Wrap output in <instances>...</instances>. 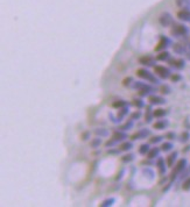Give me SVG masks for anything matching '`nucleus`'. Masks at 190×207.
Here are the masks:
<instances>
[{
    "instance_id": "obj_1",
    "label": "nucleus",
    "mask_w": 190,
    "mask_h": 207,
    "mask_svg": "<svg viewBox=\"0 0 190 207\" xmlns=\"http://www.w3.org/2000/svg\"><path fill=\"white\" fill-rule=\"evenodd\" d=\"M185 165H187V161L185 159H180L179 162H177V164H176V167H175V169H174L173 171H172V175H170V179L173 180L174 178L176 177V175H179L180 172H181L182 170L185 167Z\"/></svg>"
},
{
    "instance_id": "obj_2",
    "label": "nucleus",
    "mask_w": 190,
    "mask_h": 207,
    "mask_svg": "<svg viewBox=\"0 0 190 207\" xmlns=\"http://www.w3.org/2000/svg\"><path fill=\"white\" fill-rule=\"evenodd\" d=\"M154 72L156 73L159 77L161 78H168L170 76V71L169 69H167L166 66H162V65H157L154 68Z\"/></svg>"
},
{
    "instance_id": "obj_3",
    "label": "nucleus",
    "mask_w": 190,
    "mask_h": 207,
    "mask_svg": "<svg viewBox=\"0 0 190 207\" xmlns=\"http://www.w3.org/2000/svg\"><path fill=\"white\" fill-rule=\"evenodd\" d=\"M159 21H160V24H162L163 27H168V26L173 24L174 22L173 18H172V15L169 13H162L160 15V18H159Z\"/></svg>"
},
{
    "instance_id": "obj_4",
    "label": "nucleus",
    "mask_w": 190,
    "mask_h": 207,
    "mask_svg": "<svg viewBox=\"0 0 190 207\" xmlns=\"http://www.w3.org/2000/svg\"><path fill=\"white\" fill-rule=\"evenodd\" d=\"M188 33V28L183 24H174V28L172 29V34L176 36H182Z\"/></svg>"
},
{
    "instance_id": "obj_5",
    "label": "nucleus",
    "mask_w": 190,
    "mask_h": 207,
    "mask_svg": "<svg viewBox=\"0 0 190 207\" xmlns=\"http://www.w3.org/2000/svg\"><path fill=\"white\" fill-rule=\"evenodd\" d=\"M137 75H138L140 78L147 79V80H149V81H152V83H157V79H155V78L153 77V75H152L150 72L147 71V70L140 69V70H138V71H137Z\"/></svg>"
},
{
    "instance_id": "obj_6",
    "label": "nucleus",
    "mask_w": 190,
    "mask_h": 207,
    "mask_svg": "<svg viewBox=\"0 0 190 207\" xmlns=\"http://www.w3.org/2000/svg\"><path fill=\"white\" fill-rule=\"evenodd\" d=\"M177 18L183 21H190V11L188 9H182L177 13Z\"/></svg>"
},
{
    "instance_id": "obj_7",
    "label": "nucleus",
    "mask_w": 190,
    "mask_h": 207,
    "mask_svg": "<svg viewBox=\"0 0 190 207\" xmlns=\"http://www.w3.org/2000/svg\"><path fill=\"white\" fill-rule=\"evenodd\" d=\"M139 62H140L142 65H148V66H150V65L154 64V58L150 57V56H142V57H140Z\"/></svg>"
},
{
    "instance_id": "obj_8",
    "label": "nucleus",
    "mask_w": 190,
    "mask_h": 207,
    "mask_svg": "<svg viewBox=\"0 0 190 207\" xmlns=\"http://www.w3.org/2000/svg\"><path fill=\"white\" fill-rule=\"evenodd\" d=\"M149 103L152 105H162L166 103V100L161 97H155V96H150L149 97Z\"/></svg>"
},
{
    "instance_id": "obj_9",
    "label": "nucleus",
    "mask_w": 190,
    "mask_h": 207,
    "mask_svg": "<svg viewBox=\"0 0 190 207\" xmlns=\"http://www.w3.org/2000/svg\"><path fill=\"white\" fill-rule=\"evenodd\" d=\"M176 4L179 7L183 8V9H188L190 7L189 0H176Z\"/></svg>"
},
{
    "instance_id": "obj_10",
    "label": "nucleus",
    "mask_w": 190,
    "mask_h": 207,
    "mask_svg": "<svg viewBox=\"0 0 190 207\" xmlns=\"http://www.w3.org/2000/svg\"><path fill=\"white\" fill-rule=\"evenodd\" d=\"M168 42H169V41L167 40V39L162 37V39L160 40V42H159V44H157L156 47H155V50H156V51H159V50H161V49L166 48V47H167V44H168Z\"/></svg>"
},
{
    "instance_id": "obj_11",
    "label": "nucleus",
    "mask_w": 190,
    "mask_h": 207,
    "mask_svg": "<svg viewBox=\"0 0 190 207\" xmlns=\"http://www.w3.org/2000/svg\"><path fill=\"white\" fill-rule=\"evenodd\" d=\"M176 157H177V152L176 151L173 152V154H170V155L167 157V165H168V167H172L174 164V161L176 159Z\"/></svg>"
},
{
    "instance_id": "obj_12",
    "label": "nucleus",
    "mask_w": 190,
    "mask_h": 207,
    "mask_svg": "<svg viewBox=\"0 0 190 207\" xmlns=\"http://www.w3.org/2000/svg\"><path fill=\"white\" fill-rule=\"evenodd\" d=\"M172 65L176 69H182L184 66V61L183 59H174L172 61Z\"/></svg>"
},
{
    "instance_id": "obj_13",
    "label": "nucleus",
    "mask_w": 190,
    "mask_h": 207,
    "mask_svg": "<svg viewBox=\"0 0 190 207\" xmlns=\"http://www.w3.org/2000/svg\"><path fill=\"white\" fill-rule=\"evenodd\" d=\"M166 114H167L166 110H162V108H157V110L153 112V115L156 116V118H162V116H165Z\"/></svg>"
},
{
    "instance_id": "obj_14",
    "label": "nucleus",
    "mask_w": 190,
    "mask_h": 207,
    "mask_svg": "<svg viewBox=\"0 0 190 207\" xmlns=\"http://www.w3.org/2000/svg\"><path fill=\"white\" fill-rule=\"evenodd\" d=\"M167 125H168L167 121H157L156 123H154L153 127L155 128V129H165Z\"/></svg>"
},
{
    "instance_id": "obj_15",
    "label": "nucleus",
    "mask_w": 190,
    "mask_h": 207,
    "mask_svg": "<svg viewBox=\"0 0 190 207\" xmlns=\"http://www.w3.org/2000/svg\"><path fill=\"white\" fill-rule=\"evenodd\" d=\"M157 155H159V149L157 148H153V149H150L147 152V157L148 158H154V157H156Z\"/></svg>"
},
{
    "instance_id": "obj_16",
    "label": "nucleus",
    "mask_w": 190,
    "mask_h": 207,
    "mask_svg": "<svg viewBox=\"0 0 190 207\" xmlns=\"http://www.w3.org/2000/svg\"><path fill=\"white\" fill-rule=\"evenodd\" d=\"M169 57H170L169 53L163 51V53H161L160 55L156 56V59H157V61H166V59H169Z\"/></svg>"
},
{
    "instance_id": "obj_17",
    "label": "nucleus",
    "mask_w": 190,
    "mask_h": 207,
    "mask_svg": "<svg viewBox=\"0 0 190 207\" xmlns=\"http://www.w3.org/2000/svg\"><path fill=\"white\" fill-rule=\"evenodd\" d=\"M157 167H159V171H160V174H163V172H165L166 167H165L163 159L162 158H159V161H157Z\"/></svg>"
},
{
    "instance_id": "obj_18",
    "label": "nucleus",
    "mask_w": 190,
    "mask_h": 207,
    "mask_svg": "<svg viewBox=\"0 0 190 207\" xmlns=\"http://www.w3.org/2000/svg\"><path fill=\"white\" fill-rule=\"evenodd\" d=\"M120 150H130L131 148H132V143L131 142H125V143H123V144H120Z\"/></svg>"
},
{
    "instance_id": "obj_19",
    "label": "nucleus",
    "mask_w": 190,
    "mask_h": 207,
    "mask_svg": "<svg viewBox=\"0 0 190 207\" xmlns=\"http://www.w3.org/2000/svg\"><path fill=\"white\" fill-rule=\"evenodd\" d=\"M160 92H161L162 94H168V93H170V88H169L168 85H162V86L160 88Z\"/></svg>"
},
{
    "instance_id": "obj_20",
    "label": "nucleus",
    "mask_w": 190,
    "mask_h": 207,
    "mask_svg": "<svg viewBox=\"0 0 190 207\" xmlns=\"http://www.w3.org/2000/svg\"><path fill=\"white\" fill-rule=\"evenodd\" d=\"M182 189H183L184 191H189L190 190V177L184 180V183H183V185H182Z\"/></svg>"
},
{
    "instance_id": "obj_21",
    "label": "nucleus",
    "mask_w": 190,
    "mask_h": 207,
    "mask_svg": "<svg viewBox=\"0 0 190 207\" xmlns=\"http://www.w3.org/2000/svg\"><path fill=\"white\" fill-rule=\"evenodd\" d=\"M161 148H162V150H163V151H168V150H170V149L173 148V144L172 143H163Z\"/></svg>"
},
{
    "instance_id": "obj_22",
    "label": "nucleus",
    "mask_w": 190,
    "mask_h": 207,
    "mask_svg": "<svg viewBox=\"0 0 190 207\" xmlns=\"http://www.w3.org/2000/svg\"><path fill=\"white\" fill-rule=\"evenodd\" d=\"M147 151H148V145L147 144H142L140 147V149H139V152L140 154H147Z\"/></svg>"
},
{
    "instance_id": "obj_23",
    "label": "nucleus",
    "mask_w": 190,
    "mask_h": 207,
    "mask_svg": "<svg viewBox=\"0 0 190 207\" xmlns=\"http://www.w3.org/2000/svg\"><path fill=\"white\" fill-rule=\"evenodd\" d=\"M174 50H175V53H183V51H184L181 44H175V46H174Z\"/></svg>"
},
{
    "instance_id": "obj_24",
    "label": "nucleus",
    "mask_w": 190,
    "mask_h": 207,
    "mask_svg": "<svg viewBox=\"0 0 190 207\" xmlns=\"http://www.w3.org/2000/svg\"><path fill=\"white\" fill-rule=\"evenodd\" d=\"M161 140H162L161 136H154V137L150 139V143H157V142H160Z\"/></svg>"
},
{
    "instance_id": "obj_25",
    "label": "nucleus",
    "mask_w": 190,
    "mask_h": 207,
    "mask_svg": "<svg viewBox=\"0 0 190 207\" xmlns=\"http://www.w3.org/2000/svg\"><path fill=\"white\" fill-rule=\"evenodd\" d=\"M150 119H152V111H150V107H148V111L146 113V121L150 122Z\"/></svg>"
},
{
    "instance_id": "obj_26",
    "label": "nucleus",
    "mask_w": 190,
    "mask_h": 207,
    "mask_svg": "<svg viewBox=\"0 0 190 207\" xmlns=\"http://www.w3.org/2000/svg\"><path fill=\"white\" fill-rule=\"evenodd\" d=\"M140 115H141L140 112H135V113H133L132 115H131V119H132V120H134V119H139V118H140Z\"/></svg>"
},
{
    "instance_id": "obj_27",
    "label": "nucleus",
    "mask_w": 190,
    "mask_h": 207,
    "mask_svg": "<svg viewBox=\"0 0 190 207\" xmlns=\"http://www.w3.org/2000/svg\"><path fill=\"white\" fill-rule=\"evenodd\" d=\"M133 157H134L133 155H126V156H124V157H123L121 159H123L124 162H127V161L130 162V161H132V159H133Z\"/></svg>"
},
{
    "instance_id": "obj_28",
    "label": "nucleus",
    "mask_w": 190,
    "mask_h": 207,
    "mask_svg": "<svg viewBox=\"0 0 190 207\" xmlns=\"http://www.w3.org/2000/svg\"><path fill=\"white\" fill-rule=\"evenodd\" d=\"M188 137H189V133H187V132H185V133H183V134H182L181 141H183V142H184V141H187V140H188Z\"/></svg>"
},
{
    "instance_id": "obj_29",
    "label": "nucleus",
    "mask_w": 190,
    "mask_h": 207,
    "mask_svg": "<svg viewBox=\"0 0 190 207\" xmlns=\"http://www.w3.org/2000/svg\"><path fill=\"white\" fill-rule=\"evenodd\" d=\"M124 105H126V103H124V101H119V103H114L113 104V107H121V106H124Z\"/></svg>"
},
{
    "instance_id": "obj_30",
    "label": "nucleus",
    "mask_w": 190,
    "mask_h": 207,
    "mask_svg": "<svg viewBox=\"0 0 190 207\" xmlns=\"http://www.w3.org/2000/svg\"><path fill=\"white\" fill-rule=\"evenodd\" d=\"M181 79V76H180V75H173V76H172V80H173V81H177V80H180Z\"/></svg>"
},
{
    "instance_id": "obj_31",
    "label": "nucleus",
    "mask_w": 190,
    "mask_h": 207,
    "mask_svg": "<svg viewBox=\"0 0 190 207\" xmlns=\"http://www.w3.org/2000/svg\"><path fill=\"white\" fill-rule=\"evenodd\" d=\"M133 101H134V105H135V106H138V107H142V106H143V104L141 103V100H137V99H135V100H133Z\"/></svg>"
},
{
    "instance_id": "obj_32",
    "label": "nucleus",
    "mask_w": 190,
    "mask_h": 207,
    "mask_svg": "<svg viewBox=\"0 0 190 207\" xmlns=\"http://www.w3.org/2000/svg\"><path fill=\"white\" fill-rule=\"evenodd\" d=\"M167 137H174V134L173 133H169V134H167Z\"/></svg>"
}]
</instances>
